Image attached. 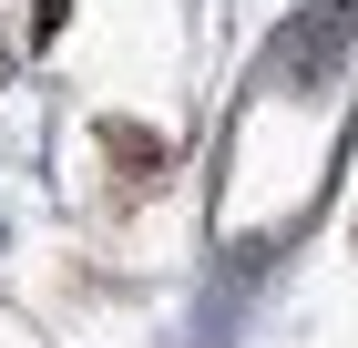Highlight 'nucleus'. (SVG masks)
<instances>
[{
  "mask_svg": "<svg viewBox=\"0 0 358 348\" xmlns=\"http://www.w3.org/2000/svg\"><path fill=\"white\" fill-rule=\"evenodd\" d=\"M62 21H72V0H41L31 11V41H62Z\"/></svg>",
  "mask_w": 358,
  "mask_h": 348,
  "instance_id": "f257e3e1",
  "label": "nucleus"
}]
</instances>
